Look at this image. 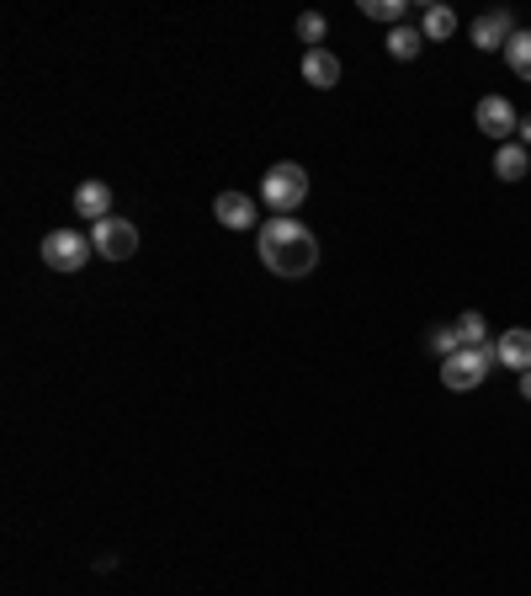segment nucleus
<instances>
[{"label": "nucleus", "instance_id": "f257e3e1", "mask_svg": "<svg viewBox=\"0 0 531 596\" xmlns=\"http://www.w3.org/2000/svg\"><path fill=\"white\" fill-rule=\"evenodd\" d=\"M256 256L277 277H308V272L319 267V240H314L308 224H297L293 213L288 219H266L261 230H256Z\"/></svg>", "mask_w": 531, "mask_h": 596}, {"label": "nucleus", "instance_id": "f03ea898", "mask_svg": "<svg viewBox=\"0 0 531 596\" xmlns=\"http://www.w3.org/2000/svg\"><path fill=\"white\" fill-rule=\"evenodd\" d=\"M303 198H308V171L293 166V160H282V166H271L261 177V203L271 209V219H288V213L303 209Z\"/></svg>", "mask_w": 531, "mask_h": 596}, {"label": "nucleus", "instance_id": "7ed1b4c3", "mask_svg": "<svg viewBox=\"0 0 531 596\" xmlns=\"http://www.w3.org/2000/svg\"><path fill=\"white\" fill-rule=\"evenodd\" d=\"M495 362H500L495 341H489V347H468V352H457V358L442 362V384L452 389V394H468V389H478L484 379H489Z\"/></svg>", "mask_w": 531, "mask_h": 596}, {"label": "nucleus", "instance_id": "20e7f679", "mask_svg": "<svg viewBox=\"0 0 531 596\" xmlns=\"http://www.w3.org/2000/svg\"><path fill=\"white\" fill-rule=\"evenodd\" d=\"M90 251L96 245L80 230H54V235H43V251L37 256H43V267H54V272H80L90 262Z\"/></svg>", "mask_w": 531, "mask_h": 596}, {"label": "nucleus", "instance_id": "39448f33", "mask_svg": "<svg viewBox=\"0 0 531 596\" xmlns=\"http://www.w3.org/2000/svg\"><path fill=\"white\" fill-rule=\"evenodd\" d=\"M90 245H96V256H107V262H128V256H139V230L112 213V219H101V224L90 230Z\"/></svg>", "mask_w": 531, "mask_h": 596}, {"label": "nucleus", "instance_id": "423d86ee", "mask_svg": "<svg viewBox=\"0 0 531 596\" xmlns=\"http://www.w3.org/2000/svg\"><path fill=\"white\" fill-rule=\"evenodd\" d=\"M473 123H478V134H489L495 145H510V139H516V128H521L516 107H510L505 96H484V102H478V113H473Z\"/></svg>", "mask_w": 531, "mask_h": 596}, {"label": "nucleus", "instance_id": "0eeeda50", "mask_svg": "<svg viewBox=\"0 0 531 596\" xmlns=\"http://www.w3.org/2000/svg\"><path fill=\"white\" fill-rule=\"evenodd\" d=\"M516 17L510 11H484L478 22L468 28V38H473V49H484V54H495V49H510V38H516Z\"/></svg>", "mask_w": 531, "mask_h": 596}, {"label": "nucleus", "instance_id": "6e6552de", "mask_svg": "<svg viewBox=\"0 0 531 596\" xmlns=\"http://www.w3.org/2000/svg\"><path fill=\"white\" fill-rule=\"evenodd\" d=\"M213 219L224 230H261V213H256V198L250 192H218L213 198Z\"/></svg>", "mask_w": 531, "mask_h": 596}, {"label": "nucleus", "instance_id": "1a4fd4ad", "mask_svg": "<svg viewBox=\"0 0 531 596\" xmlns=\"http://www.w3.org/2000/svg\"><path fill=\"white\" fill-rule=\"evenodd\" d=\"M75 213L90 219V224L112 219V187H107V181H80V187H75Z\"/></svg>", "mask_w": 531, "mask_h": 596}, {"label": "nucleus", "instance_id": "9d476101", "mask_svg": "<svg viewBox=\"0 0 531 596\" xmlns=\"http://www.w3.org/2000/svg\"><path fill=\"white\" fill-rule=\"evenodd\" d=\"M303 81L314 91H335L340 86V60H335L329 49H308V54H303Z\"/></svg>", "mask_w": 531, "mask_h": 596}, {"label": "nucleus", "instance_id": "9b49d317", "mask_svg": "<svg viewBox=\"0 0 531 596\" xmlns=\"http://www.w3.org/2000/svg\"><path fill=\"white\" fill-rule=\"evenodd\" d=\"M495 352H500V368H516V373H527L531 368V330H505L500 341H495Z\"/></svg>", "mask_w": 531, "mask_h": 596}, {"label": "nucleus", "instance_id": "f8f14e48", "mask_svg": "<svg viewBox=\"0 0 531 596\" xmlns=\"http://www.w3.org/2000/svg\"><path fill=\"white\" fill-rule=\"evenodd\" d=\"M527 171H531L527 145H516V139H510V145L495 149V177H500V181H521Z\"/></svg>", "mask_w": 531, "mask_h": 596}, {"label": "nucleus", "instance_id": "ddd939ff", "mask_svg": "<svg viewBox=\"0 0 531 596\" xmlns=\"http://www.w3.org/2000/svg\"><path fill=\"white\" fill-rule=\"evenodd\" d=\"M420 32H425L431 43H442V38L457 32V17H452L446 6H425V11H420Z\"/></svg>", "mask_w": 531, "mask_h": 596}, {"label": "nucleus", "instance_id": "4468645a", "mask_svg": "<svg viewBox=\"0 0 531 596\" xmlns=\"http://www.w3.org/2000/svg\"><path fill=\"white\" fill-rule=\"evenodd\" d=\"M361 17L388 22V28H404V17H410V0H361Z\"/></svg>", "mask_w": 531, "mask_h": 596}, {"label": "nucleus", "instance_id": "2eb2a0df", "mask_svg": "<svg viewBox=\"0 0 531 596\" xmlns=\"http://www.w3.org/2000/svg\"><path fill=\"white\" fill-rule=\"evenodd\" d=\"M505 64L521 75V81H531V32L521 28L516 38H510V49H505Z\"/></svg>", "mask_w": 531, "mask_h": 596}, {"label": "nucleus", "instance_id": "dca6fc26", "mask_svg": "<svg viewBox=\"0 0 531 596\" xmlns=\"http://www.w3.org/2000/svg\"><path fill=\"white\" fill-rule=\"evenodd\" d=\"M420 43H425V32L420 28H393L388 32V54H393V60H414Z\"/></svg>", "mask_w": 531, "mask_h": 596}, {"label": "nucleus", "instance_id": "f3484780", "mask_svg": "<svg viewBox=\"0 0 531 596\" xmlns=\"http://www.w3.org/2000/svg\"><path fill=\"white\" fill-rule=\"evenodd\" d=\"M457 341H463V352H468V347H489V326H484L478 309H468V315L457 320Z\"/></svg>", "mask_w": 531, "mask_h": 596}, {"label": "nucleus", "instance_id": "a211bd4d", "mask_svg": "<svg viewBox=\"0 0 531 596\" xmlns=\"http://www.w3.org/2000/svg\"><path fill=\"white\" fill-rule=\"evenodd\" d=\"M325 17H319V11H303V17H297V38H303V43H308V49H325Z\"/></svg>", "mask_w": 531, "mask_h": 596}, {"label": "nucleus", "instance_id": "6ab92c4d", "mask_svg": "<svg viewBox=\"0 0 531 596\" xmlns=\"http://www.w3.org/2000/svg\"><path fill=\"white\" fill-rule=\"evenodd\" d=\"M431 352H436V358H457V352H463V341H457V326H436L431 330Z\"/></svg>", "mask_w": 531, "mask_h": 596}, {"label": "nucleus", "instance_id": "aec40b11", "mask_svg": "<svg viewBox=\"0 0 531 596\" xmlns=\"http://www.w3.org/2000/svg\"><path fill=\"white\" fill-rule=\"evenodd\" d=\"M516 145L531 149V118H521V128H516Z\"/></svg>", "mask_w": 531, "mask_h": 596}, {"label": "nucleus", "instance_id": "412c9836", "mask_svg": "<svg viewBox=\"0 0 531 596\" xmlns=\"http://www.w3.org/2000/svg\"><path fill=\"white\" fill-rule=\"evenodd\" d=\"M521 400H531V368L521 373Z\"/></svg>", "mask_w": 531, "mask_h": 596}]
</instances>
